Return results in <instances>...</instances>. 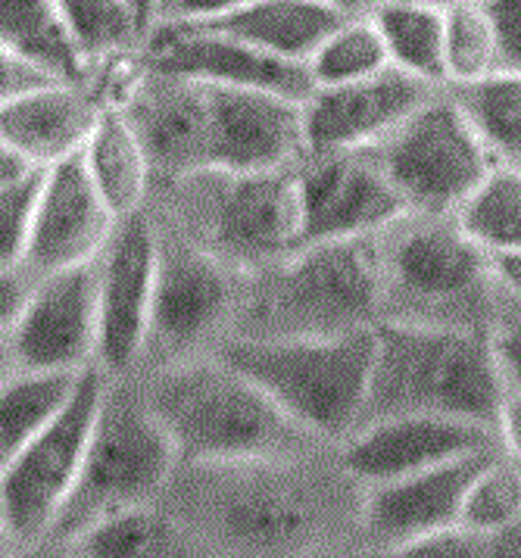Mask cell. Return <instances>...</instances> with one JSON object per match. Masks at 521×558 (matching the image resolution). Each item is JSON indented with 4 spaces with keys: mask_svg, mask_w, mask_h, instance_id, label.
Instances as JSON below:
<instances>
[{
    "mask_svg": "<svg viewBox=\"0 0 521 558\" xmlns=\"http://www.w3.org/2000/svg\"><path fill=\"white\" fill-rule=\"evenodd\" d=\"M363 487L318 456L179 465L166 496L172 514L201 536L216 558H338L347 531L360 536Z\"/></svg>",
    "mask_w": 521,
    "mask_h": 558,
    "instance_id": "6da1fadb",
    "label": "cell"
},
{
    "mask_svg": "<svg viewBox=\"0 0 521 558\" xmlns=\"http://www.w3.org/2000/svg\"><path fill=\"white\" fill-rule=\"evenodd\" d=\"M182 465H241L318 456L325 447L219 353L137 375Z\"/></svg>",
    "mask_w": 521,
    "mask_h": 558,
    "instance_id": "7a4b0ae2",
    "label": "cell"
},
{
    "mask_svg": "<svg viewBox=\"0 0 521 558\" xmlns=\"http://www.w3.org/2000/svg\"><path fill=\"white\" fill-rule=\"evenodd\" d=\"M385 281L378 238L296 246L272 266L244 275L228 337H335L378 328Z\"/></svg>",
    "mask_w": 521,
    "mask_h": 558,
    "instance_id": "3957f363",
    "label": "cell"
},
{
    "mask_svg": "<svg viewBox=\"0 0 521 558\" xmlns=\"http://www.w3.org/2000/svg\"><path fill=\"white\" fill-rule=\"evenodd\" d=\"M502 390L487 331L381 322L363 425L387 415H444L497 430Z\"/></svg>",
    "mask_w": 521,
    "mask_h": 558,
    "instance_id": "277c9868",
    "label": "cell"
},
{
    "mask_svg": "<svg viewBox=\"0 0 521 558\" xmlns=\"http://www.w3.org/2000/svg\"><path fill=\"white\" fill-rule=\"evenodd\" d=\"M378 328L335 337H228L216 350L272 397L288 418L338 449L363 425Z\"/></svg>",
    "mask_w": 521,
    "mask_h": 558,
    "instance_id": "5b68a950",
    "label": "cell"
},
{
    "mask_svg": "<svg viewBox=\"0 0 521 558\" xmlns=\"http://www.w3.org/2000/svg\"><path fill=\"white\" fill-rule=\"evenodd\" d=\"M378 250L385 281L381 322L487 331L497 303L490 253L456 216L407 213L378 234Z\"/></svg>",
    "mask_w": 521,
    "mask_h": 558,
    "instance_id": "8992f818",
    "label": "cell"
},
{
    "mask_svg": "<svg viewBox=\"0 0 521 558\" xmlns=\"http://www.w3.org/2000/svg\"><path fill=\"white\" fill-rule=\"evenodd\" d=\"M182 465L137 375L107 378L75 493L47 543H69L97 524L157 506Z\"/></svg>",
    "mask_w": 521,
    "mask_h": 558,
    "instance_id": "52a82bcc",
    "label": "cell"
},
{
    "mask_svg": "<svg viewBox=\"0 0 521 558\" xmlns=\"http://www.w3.org/2000/svg\"><path fill=\"white\" fill-rule=\"evenodd\" d=\"M162 222L238 271H256L294 253L303 238L296 169L197 172L162 184Z\"/></svg>",
    "mask_w": 521,
    "mask_h": 558,
    "instance_id": "ba28073f",
    "label": "cell"
},
{
    "mask_svg": "<svg viewBox=\"0 0 521 558\" xmlns=\"http://www.w3.org/2000/svg\"><path fill=\"white\" fill-rule=\"evenodd\" d=\"M157 225V291L137 375L216 353L234 328L244 288V271L187 241L162 219Z\"/></svg>",
    "mask_w": 521,
    "mask_h": 558,
    "instance_id": "9c48e42d",
    "label": "cell"
},
{
    "mask_svg": "<svg viewBox=\"0 0 521 558\" xmlns=\"http://www.w3.org/2000/svg\"><path fill=\"white\" fill-rule=\"evenodd\" d=\"M372 150L409 213L422 216H459L497 169V159L447 88Z\"/></svg>",
    "mask_w": 521,
    "mask_h": 558,
    "instance_id": "30bf717a",
    "label": "cell"
},
{
    "mask_svg": "<svg viewBox=\"0 0 521 558\" xmlns=\"http://www.w3.org/2000/svg\"><path fill=\"white\" fill-rule=\"evenodd\" d=\"M104 390L107 375L92 365L66 412L0 462V536L16 549L47 543L57 531L85 465Z\"/></svg>",
    "mask_w": 521,
    "mask_h": 558,
    "instance_id": "8fae6325",
    "label": "cell"
},
{
    "mask_svg": "<svg viewBox=\"0 0 521 558\" xmlns=\"http://www.w3.org/2000/svg\"><path fill=\"white\" fill-rule=\"evenodd\" d=\"M159 225L150 209L116 225L110 244L94 259L97 271V359L107 378L137 375L150 335L157 291Z\"/></svg>",
    "mask_w": 521,
    "mask_h": 558,
    "instance_id": "7c38bea8",
    "label": "cell"
},
{
    "mask_svg": "<svg viewBox=\"0 0 521 558\" xmlns=\"http://www.w3.org/2000/svg\"><path fill=\"white\" fill-rule=\"evenodd\" d=\"M303 238L300 246L378 238L407 216V203L372 147L306 157L296 166Z\"/></svg>",
    "mask_w": 521,
    "mask_h": 558,
    "instance_id": "4fadbf2b",
    "label": "cell"
},
{
    "mask_svg": "<svg viewBox=\"0 0 521 558\" xmlns=\"http://www.w3.org/2000/svg\"><path fill=\"white\" fill-rule=\"evenodd\" d=\"M16 368L85 372L97 359L94 263L35 278L10 335Z\"/></svg>",
    "mask_w": 521,
    "mask_h": 558,
    "instance_id": "5bb4252c",
    "label": "cell"
},
{
    "mask_svg": "<svg viewBox=\"0 0 521 558\" xmlns=\"http://www.w3.org/2000/svg\"><path fill=\"white\" fill-rule=\"evenodd\" d=\"M494 449V427L444 415H387L353 430L338 447V462L365 490Z\"/></svg>",
    "mask_w": 521,
    "mask_h": 558,
    "instance_id": "9a60e30c",
    "label": "cell"
},
{
    "mask_svg": "<svg viewBox=\"0 0 521 558\" xmlns=\"http://www.w3.org/2000/svg\"><path fill=\"white\" fill-rule=\"evenodd\" d=\"M206 85V82H204ZM209 88V169L281 172L310 157L303 104L244 88Z\"/></svg>",
    "mask_w": 521,
    "mask_h": 558,
    "instance_id": "2e32d148",
    "label": "cell"
},
{
    "mask_svg": "<svg viewBox=\"0 0 521 558\" xmlns=\"http://www.w3.org/2000/svg\"><path fill=\"white\" fill-rule=\"evenodd\" d=\"M144 60L159 72L184 75L219 88L281 94L306 104L316 90L310 69L197 25H157L144 38Z\"/></svg>",
    "mask_w": 521,
    "mask_h": 558,
    "instance_id": "e0dca14e",
    "label": "cell"
},
{
    "mask_svg": "<svg viewBox=\"0 0 521 558\" xmlns=\"http://www.w3.org/2000/svg\"><path fill=\"white\" fill-rule=\"evenodd\" d=\"M444 88L387 66L368 78L316 88L303 104L310 157L378 147Z\"/></svg>",
    "mask_w": 521,
    "mask_h": 558,
    "instance_id": "ac0fdd59",
    "label": "cell"
},
{
    "mask_svg": "<svg viewBox=\"0 0 521 558\" xmlns=\"http://www.w3.org/2000/svg\"><path fill=\"white\" fill-rule=\"evenodd\" d=\"M119 222L122 219H116L97 194L82 154L50 166L41 181L23 271L35 281L53 271L88 266L110 244Z\"/></svg>",
    "mask_w": 521,
    "mask_h": 558,
    "instance_id": "d6986e66",
    "label": "cell"
},
{
    "mask_svg": "<svg viewBox=\"0 0 521 558\" xmlns=\"http://www.w3.org/2000/svg\"><path fill=\"white\" fill-rule=\"evenodd\" d=\"M162 184L209 169V88L147 66L122 104Z\"/></svg>",
    "mask_w": 521,
    "mask_h": 558,
    "instance_id": "ffe728a7",
    "label": "cell"
},
{
    "mask_svg": "<svg viewBox=\"0 0 521 558\" xmlns=\"http://www.w3.org/2000/svg\"><path fill=\"white\" fill-rule=\"evenodd\" d=\"M494 452L456 459L437 469L365 487L360 499V546L387 549L456 527L462 521L465 493L477 469Z\"/></svg>",
    "mask_w": 521,
    "mask_h": 558,
    "instance_id": "44dd1931",
    "label": "cell"
},
{
    "mask_svg": "<svg viewBox=\"0 0 521 558\" xmlns=\"http://www.w3.org/2000/svg\"><path fill=\"white\" fill-rule=\"evenodd\" d=\"M100 110L85 82H41L0 107V137L25 166L50 169L85 150Z\"/></svg>",
    "mask_w": 521,
    "mask_h": 558,
    "instance_id": "7402d4cb",
    "label": "cell"
},
{
    "mask_svg": "<svg viewBox=\"0 0 521 558\" xmlns=\"http://www.w3.org/2000/svg\"><path fill=\"white\" fill-rule=\"evenodd\" d=\"M340 20H347V13L325 0H250L219 20L191 25L222 32L256 50L306 66L313 50Z\"/></svg>",
    "mask_w": 521,
    "mask_h": 558,
    "instance_id": "603a6c76",
    "label": "cell"
},
{
    "mask_svg": "<svg viewBox=\"0 0 521 558\" xmlns=\"http://www.w3.org/2000/svg\"><path fill=\"white\" fill-rule=\"evenodd\" d=\"M82 162L92 175L97 194L113 209L116 219H129L147 209L154 191V169L137 137L132 119L122 107H104L94 122Z\"/></svg>",
    "mask_w": 521,
    "mask_h": 558,
    "instance_id": "cb8c5ba5",
    "label": "cell"
},
{
    "mask_svg": "<svg viewBox=\"0 0 521 558\" xmlns=\"http://www.w3.org/2000/svg\"><path fill=\"white\" fill-rule=\"evenodd\" d=\"M60 546L72 558H216L162 502L110 518Z\"/></svg>",
    "mask_w": 521,
    "mask_h": 558,
    "instance_id": "d4e9b609",
    "label": "cell"
},
{
    "mask_svg": "<svg viewBox=\"0 0 521 558\" xmlns=\"http://www.w3.org/2000/svg\"><path fill=\"white\" fill-rule=\"evenodd\" d=\"M0 47L57 82H85L88 75L57 0H0Z\"/></svg>",
    "mask_w": 521,
    "mask_h": 558,
    "instance_id": "484cf974",
    "label": "cell"
},
{
    "mask_svg": "<svg viewBox=\"0 0 521 558\" xmlns=\"http://www.w3.org/2000/svg\"><path fill=\"white\" fill-rule=\"evenodd\" d=\"M85 372L16 368L0 384V462H7L66 412Z\"/></svg>",
    "mask_w": 521,
    "mask_h": 558,
    "instance_id": "4316f807",
    "label": "cell"
},
{
    "mask_svg": "<svg viewBox=\"0 0 521 558\" xmlns=\"http://www.w3.org/2000/svg\"><path fill=\"white\" fill-rule=\"evenodd\" d=\"M447 90L469 116L497 166L521 169V69H499L481 82Z\"/></svg>",
    "mask_w": 521,
    "mask_h": 558,
    "instance_id": "83f0119b",
    "label": "cell"
},
{
    "mask_svg": "<svg viewBox=\"0 0 521 558\" xmlns=\"http://www.w3.org/2000/svg\"><path fill=\"white\" fill-rule=\"evenodd\" d=\"M444 16L440 10L378 3L372 20L385 38L390 66L403 69L415 78H425L437 88H447L444 66Z\"/></svg>",
    "mask_w": 521,
    "mask_h": 558,
    "instance_id": "f1b7e54d",
    "label": "cell"
},
{
    "mask_svg": "<svg viewBox=\"0 0 521 558\" xmlns=\"http://www.w3.org/2000/svg\"><path fill=\"white\" fill-rule=\"evenodd\" d=\"M387 66H390V57H387L385 38L372 20V13L340 20L322 38V45L313 50V57L306 60L310 78L316 88L360 82V78H368V75H375Z\"/></svg>",
    "mask_w": 521,
    "mask_h": 558,
    "instance_id": "f546056e",
    "label": "cell"
},
{
    "mask_svg": "<svg viewBox=\"0 0 521 558\" xmlns=\"http://www.w3.org/2000/svg\"><path fill=\"white\" fill-rule=\"evenodd\" d=\"M69 35L88 69L144 45V25L132 0H57Z\"/></svg>",
    "mask_w": 521,
    "mask_h": 558,
    "instance_id": "4dcf8cb0",
    "label": "cell"
},
{
    "mask_svg": "<svg viewBox=\"0 0 521 558\" xmlns=\"http://www.w3.org/2000/svg\"><path fill=\"white\" fill-rule=\"evenodd\" d=\"M447 88L472 85L502 69L497 35L481 0H459L444 16Z\"/></svg>",
    "mask_w": 521,
    "mask_h": 558,
    "instance_id": "1f68e13d",
    "label": "cell"
},
{
    "mask_svg": "<svg viewBox=\"0 0 521 558\" xmlns=\"http://www.w3.org/2000/svg\"><path fill=\"white\" fill-rule=\"evenodd\" d=\"M456 219L487 253L521 250V169L497 166Z\"/></svg>",
    "mask_w": 521,
    "mask_h": 558,
    "instance_id": "d6a6232c",
    "label": "cell"
},
{
    "mask_svg": "<svg viewBox=\"0 0 521 558\" xmlns=\"http://www.w3.org/2000/svg\"><path fill=\"white\" fill-rule=\"evenodd\" d=\"M462 527L506 534L521 527V462L497 449L481 469L462 506Z\"/></svg>",
    "mask_w": 521,
    "mask_h": 558,
    "instance_id": "836d02e7",
    "label": "cell"
},
{
    "mask_svg": "<svg viewBox=\"0 0 521 558\" xmlns=\"http://www.w3.org/2000/svg\"><path fill=\"white\" fill-rule=\"evenodd\" d=\"M340 558H521V527L506 534H481L472 527L456 524L450 531L403 543V546H356Z\"/></svg>",
    "mask_w": 521,
    "mask_h": 558,
    "instance_id": "e575fe53",
    "label": "cell"
},
{
    "mask_svg": "<svg viewBox=\"0 0 521 558\" xmlns=\"http://www.w3.org/2000/svg\"><path fill=\"white\" fill-rule=\"evenodd\" d=\"M41 181L45 169H28L25 175L0 187V268H23Z\"/></svg>",
    "mask_w": 521,
    "mask_h": 558,
    "instance_id": "d590c367",
    "label": "cell"
},
{
    "mask_svg": "<svg viewBox=\"0 0 521 558\" xmlns=\"http://www.w3.org/2000/svg\"><path fill=\"white\" fill-rule=\"evenodd\" d=\"M487 343L506 387H521V300L497 288V303L487 322Z\"/></svg>",
    "mask_w": 521,
    "mask_h": 558,
    "instance_id": "8d00e7d4",
    "label": "cell"
},
{
    "mask_svg": "<svg viewBox=\"0 0 521 558\" xmlns=\"http://www.w3.org/2000/svg\"><path fill=\"white\" fill-rule=\"evenodd\" d=\"M494 35L502 69H521V0H481Z\"/></svg>",
    "mask_w": 521,
    "mask_h": 558,
    "instance_id": "74e56055",
    "label": "cell"
},
{
    "mask_svg": "<svg viewBox=\"0 0 521 558\" xmlns=\"http://www.w3.org/2000/svg\"><path fill=\"white\" fill-rule=\"evenodd\" d=\"M250 0H159L157 13H154V23L157 25H191V23H206V20H219L231 10L244 7Z\"/></svg>",
    "mask_w": 521,
    "mask_h": 558,
    "instance_id": "f35d334b",
    "label": "cell"
},
{
    "mask_svg": "<svg viewBox=\"0 0 521 558\" xmlns=\"http://www.w3.org/2000/svg\"><path fill=\"white\" fill-rule=\"evenodd\" d=\"M499 449L521 462V387H506L497 412Z\"/></svg>",
    "mask_w": 521,
    "mask_h": 558,
    "instance_id": "ab89813d",
    "label": "cell"
},
{
    "mask_svg": "<svg viewBox=\"0 0 521 558\" xmlns=\"http://www.w3.org/2000/svg\"><path fill=\"white\" fill-rule=\"evenodd\" d=\"M28 288H32V278L23 268H0V337L10 335L28 296Z\"/></svg>",
    "mask_w": 521,
    "mask_h": 558,
    "instance_id": "60d3db41",
    "label": "cell"
},
{
    "mask_svg": "<svg viewBox=\"0 0 521 558\" xmlns=\"http://www.w3.org/2000/svg\"><path fill=\"white\" fill-rule=\"evenodd\" d=\"M41 82H57V78H47L41 72H35L32 66H25L20 63L13 53H7L3 47H0V107L7 104V100H13L16 94H23L25 88H32V85H41Z\"/></svg>",
    "mask_w": 521,
    "mask_h": 558,
    "instance_id": "b9f144b4",
    "label": "cell"
},
{
    "mask_svg": "<svg viewBox=\"0 0 521 558\" xmlns=\"http://www.w3.org/2000/svg\"><path fill=\"white\" fill-rule=\"evenodd\" d=\"M490 266H494V281L499 291L521 300V250L490 253Z\"/></svg>",
    "mask_w": 521,
    "mask_h": 558,
    "instance_id": "7bdbcfd3",
    "label": "cell"
},
{
    "mask_svg": "<svg viewBox=\"0 0 521 558\" xmlns=\"http://www.w3.org/2000/svg\"><path fill=\"white\" fill-rule=\"evenodd\" d=\"M28 169H32V166H25L23 159L13 154V147L0 137V187L10 184V181H16L20 175H25Z\"/></svg>",
    "mask_w": 521,
    "mask_h": 558,
    "instance_id": "ee69618b",
    "label": "cell"
},
{
    "mask_svg": "<svg viewBox=\"0 0 521 558\" xmlns=\"http://www.w3.org/2000/svg\"><path fill=\"white\" fill-rule=\"evenodd\" d=\"M20 558H72V553H69L66 546H60V543H38V546L23 549Z\"/></svg>",
    "mask_w": 521,
    "mask_h": 558,
    "instance_id": "f6af8a7d",
    "label": "cell"
},
{
    "mask_svg": "<svg viewBox=\"0 0 521 558\" xmlns=\"http://www.w3.org/2000/svg\"><path fill=\"white\" fill-rule=\"evenodd\" d=\"M325 3L338 7L340 13H347V16H365V13H372L378 7V0H325Z\"/></svg>",
    "mask_w": 521,
    "mask_h": 558,
    "instance_id": "bcb514c9",
    "label": "cell"
},
{
    "mask_svg": "<svg viewBox=\"0 0 521 558\" xmlns=\"http://www.w3.org/2000/svg\"><path fill=\"white\" fill-rule=\"evenodd\" d=\"M137 10V20L144 25V38H147V32H150V23H154V13H157L159 0H132Z\"/></svg>",
    "mask_w": 521,
    "mask_h": 558,
    "instance_id": "7dc6e473",
    "label": "cell"
},
{
    "mask_svg": "<svg viewBox=\"0 0 521 558\" xmlns=\"http://www.w3.org/2000/svg\"><path fill=\"white\" fill-rule=\"evenodd\" d=\"M378 3H403V7H425V10H440L447 13L459 0H378Z\"/></svg>",
    "mask_w": 521,
    "mask_h": 558,
    "instance_id": "c3c4849f",
    "label": "cell"
},
{
    "mask_svg": "<svg viewBox=\"0 0 521 558\" xmlns=\"http://www.w3.org/2000/svg\"><path fill=\"white\" fill-rule=\"evenodd\" d=\"M16 372V362H13V353H10V343L7 337H0V384L10 378Z\"/></svg>",
    "mask_w": 521,
    "mask_h": 558,
    "instance_id": "681fc988",
    "label": "cell"
},
{
    "mask_svg": "<svg viewBox=\"0 0 521 558\" xmlns=\"http://www.w3.org/2000/svg\"><path fill=\"white\" fill-rule=\"evenodd\" d=\"M20 556H23V549H16L10 539H3V536H0V558H20Z\"/></svg>",
    "mask_w": 521,
    "mask_h": 558,
    "instance_id": "f907efd6",
    "label": "cell"
}]
</instances>
